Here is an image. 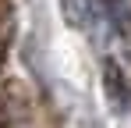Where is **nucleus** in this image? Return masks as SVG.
Here are the masks:
<instances>
[{
    "label": "nucleus",
    "instance_id": "1",
    "mask_svg": "<svg viewBox=\"0 0 131 128\" xmlns=\"http://www.w3.org/2000/svg\"><path fill=\"white\" fill-rule=\"evenodd\" d=\"M96 0H60V18L71 25V29H78V32H89L92 29V21H96Z\"/></svg>",
    "mask_w": 131,
    "mask_h": 128
},
{
    "label": "nucleus",
    "instance_id": "2",
    "mask_svg": "<svg viewBox=\"0 0 131 128\" xmlns=\"http://www.w3.org/2000/svg\"><path fill=\"white\" fill-rule=\"evenodd\" d=\"M103 7L110 11V18L117 21L121 32H131V4L128 0H103Z\"/></svg>",
    "mask_w": 131,
    "mask_h": 128
}]
</instances>
